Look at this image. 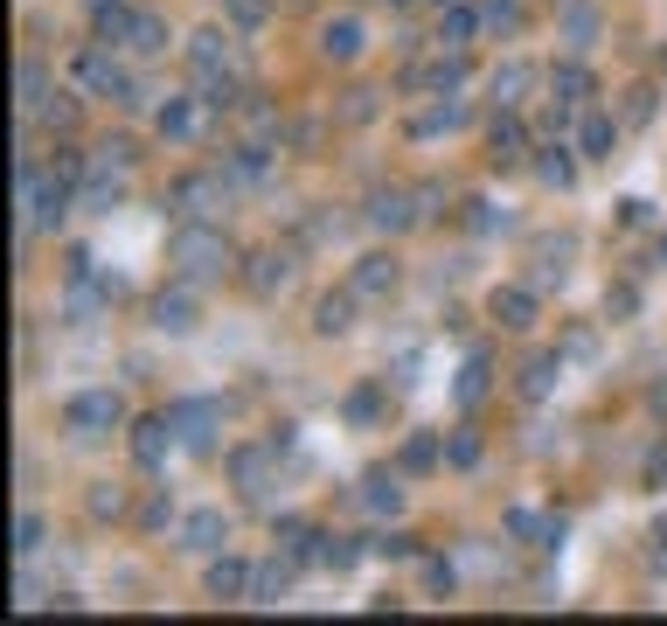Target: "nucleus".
Returning <instances> with one entry per match:
<instances>
[{
    "instance_id": "obj_26",
    "label": "nucleus",
    "mask_w": 667,
    "mask_h": 626,
    "mask_svg": "<svg viewBox=\"0 0 667 626\" xmlns=\"http://www.w3.org/2000/svg\"><path fill=\"white\" fill-rule=\"evenodd\" d=\"M452 126H459V105H431L410 133H417V140H431V133H452Z\"/></svg>"
},
{
    "instance_id": "obj_28",
    "label": "nucleus",
    "mask_w": 667,
    "mask_h": 626,
    "mask_svg": "<svg viewBox=\"0 0 667 626\" xmlns=\"http://www.w3.org/2000/svg\"><path fill=\"white\" fill-rule=\"evenodd\" d=\"M223 7H230L237 28H265V14H271V0H223Z\"/></svg>"
},
{
    "instance_id": "obj_11",
    "label": "nucleus",
    "mask_w": 667,
    "mask_h": 626,
    "mask_svg": "<svg viewBox=\"0 0 667 626\" xmlns=\"http://www.w3.org/2000/svg\"><path fill=\"white\" fill-rule=\"evenodd\" d=\"M473 28H480V7H445V21H438V49H466L473 42Z\"/></svg>"
},
{
    "instance_id": "obj_33",
    "label": "nucleus",
    "mask_w": 667,
    "mask_h": 626,
    "mask_svg": "<svg viewBox=\"0 0 667 626\" xmlns=\"http://www.w3.org/2000/svg\"><path fill=\"white\" fill-rule=\"evenodd\" d=\"M535 174H542V181H556V188H563V181H570V160H563V147H549V160H542V167H535Z\"/></svg>"
},
{
    "instance_id": "obj_4",
    "label": "nucleus",
    "mask_w": 667,
    "mask_h": 626,
    "mask_svg": "<svg viewBox=\"0 0 667 626\" xmlns=\"http://www.w3.org/2000/svg\"><path fill=\"white\" fill-rule=\"evenodd\" d=\"M112 49H133V56H160V49H167V21H160V14H146V7H133Z\"/></svg>"
},
{
    "instance_id": "obj_6",
    "label": "nucleus",
    "mask_w": 667,
    "mask_h": 626,
    "mask_svg": "<svg viewBox=\"0 0 667 626\" xmlns=\"http://www.w3.org/2000/svg\"><path fill=\"white\" fill-rule=\"evenodd\" d=\"M181 543H188V550H223V543H230V522H223L216 508H195V515L181 522Z\"/></svg>"
},
{
    "instance_id": "obj_36",
    "label": "nucleus",
    "mask_w": 667,
    "mask_h": 626,
    "mask_svg": "<svg viewBox=\"0 0 667 626\" xmlns=\"http://www.w3.org/2000/svg\"><path fill=\"white\" fill-rule=\"evenodd\" d=\"M35 119H49V126H70V98H49V105H42Z\"/></svg>"
},
{
    "instance_id": "obj_2",
    "label": "nucleus",
    "mask_w": 667,
    "mask_h": 626,
    "mask_svg": "<svg viewBox=\"0 0 667 626\" xmlns=\"http://www.w3.org/2000/svg\"><path fill=\"white\" fill-rule=\"evenodd\" d=\"M77 84L84 91H98V98H126V70H119V56H112V42H98V49H84L77 56Z\"/></svg>"
},
{
    "instance_id": "obj_37",
    "label": "nucleus",
    "mask_w": 667,
    "mask_h": 626,
    "mask_svg": "<svg viewBox=\"0 0 667 626\" xmlns=\"http://www.w3.org/2000/svg\"><path fill=\"white\" fill-rule=\"evenodd\" d=\"M431 7H452V0H431Z\"/></svg>"
},
{
    "instance_id": "obj_8",
    "label": "nucleus",
    "mask_w": 667,
    "mask_h": 626,
    "mask_svg": "<svg viewBox=\"0 0 667 626\" xmlns=\"http://www.w3.org/2000/svg\"><path fill=\"white\" fill-rule=\"evenodd\" d=\"M167 446H174V425H167V418H146V425L133 432V460H139V467H160V460H167Z\"/></svg>"
},
{
    "instance_id": "obj_19",
    "label": "nucleus",
    "mask_w": 667,
    "mask_h": 626,
    "mask_svg": "<svg viewBox=\"0 0 667 626\" xmlns=\"http://www.w3.org/2000/svg\"><path fill=\"white\" fill-rule=\"evenodd\" d=\"M487 147H494V160H522V147H529V133H522L515 119H494V133H487Z\"/></svg>"
},
{
    "instance_id": "obj_17",
    "label": "nucleus",
    "mask_w": 667,
    "mask_h": 626,
    "mask_svg": "<svg viewBox=\"0 0 667 626\" xmlns=\"http://www.w3.org/2000/svg\"><path fill=\"white\" fill-rule=\"evenodd\" d=\"M49 98H56V91H49V77H42V63H35V56H28V63H21V112H28V119H35V112H42V105H49Z\"/></svg>"
},
{
    "instance_id": "obj_27",
    "label": "nucleus",
    "mask_w": 667,
    "mask_h": 626,
    "mask_svg": "<svg viewBox=\"0 0 667 626\" xmlns=\"http://www.w3.org/2000/svg\"><path fill=\"white\" fill-rule=\"evenodd\" d=\"M230 174H237V181H265V147H237V154H230Z\"/></svg>"
},
{
    "instance_id": "obj_32",
    "label": "nucleus",
    "mask_w": 667,
    "mask_h": 626,
    "mask_svg": "<svg viewBox=\"0 0 667 626\" xmlns=\"http://www.w3.org/2000/svg\"><path fill=\"white\" fill-rule=\"evenodd\" d=\"M549 376H556V362H549V355H535V362H529V383H522V390H529V397H542V390H549Z\"/></svg>"
},
{
    "instance_id": "obj_35",
    "label": "nucleus",
    "mask_w": 667,
    "mask_h": 626,
    "mask_svg": "<svg viewBox=\"0 0 667 626\" xmlns=\"http://www.w3.org/2000/svg\"><path fill=\"white\" fill-rule=\"evenodd\" d=\"M403 460H410V467H431V460H438V446H431V439H410V446H403Z\"/></svg>"
},
{
    "instance_id": "obj_15",
    "label": "nucleus",
    "mask_w": 667,
    "mask_h": 626,
    "mask_svg": "<svg viewBox=\"0 0 667 626\" xmlns=\"http://www.w3.org/2000/svg\"><path fill=\"white\" fill-rule=\"evenodd\" d=\"M410 216H417V209H410V195H397V188H390V195H376V202H369V223H376V230H403V223H410Z\"/></svg>"
},
{
    "instance_id": "obj_39",
    "label": "nucleus",
    "mask_w": 667,
    "mask_h": 626,
    "mask_svg": "<svg viewBox=\"0 0 667 626\" xmlns=\"http://www.w3.org/2000/svg\"><path fill=\"white\" fill-rule=\"evenodd\" d=\"M661 258H667V244H661Z\"/></svg>"
},
{
    "instance_id": "obj_12",
    "label": "nucleus",
    "mask_w": 667,
    "mask_h": 626,
    "mask_svg": "<svg viewBox=\"0 0 667 626\" xmlns=\"http://www.w3.org/2000/svg\"><path fill=\"white\" fill-rule=\"evenodd\" d=\"M188 63L209 77V70H223L230 63V35H216V28H202V35H188Z\"/></svg>"
},
{
    "instance_id": "obj_24",
    "label": "nucleus",
    "mask_w": 667,
    "mask_h": 626,
    "mask_svg": "<svg viewBox=\"0 0 667 626\" xmlns=\"http://www.w3.org/2000/svg\"><path fill=\"white\" fill-rule=\"evenodd\" d=\"M285 585H292V571H285V564H265V571L251 578V592H258V606H278V592H285Z\"/></svg>"
},
{
    "instance_id": "obj_29",
    "label": "nucleus",
    "mask_w": 667,
    "mask_h": 626,
    "mask_svg": "<svg viewBox=\"0 0 667 626\" xmlns=\"http://www.w3.org/2000/svg\"><path fill=\"white\" fill-rule=\"evenodd\" d=\"M563 28H570V42H577V49H584V42H591V28H598V21H591V7H563Z\"/></svg>"
},
{
    "instance_id": "obj_23",
    "label": "nucleus",
    "mask_w": 667,
    "mask_h": 626,
    "mask_svg": "<svg viewBox=\"0 0 667 626\" xmlns=\"http://www.w3.org/2000/svg\"><path fill=\"white\" fill-rule=\"evenodd\" d=\"M480 21L501 28V35H515L522 28V0H480Z\"/></svg>"
},
{
    "instance_id": "obj_9",
    "label": "nucleus",
    "mask_w": 667,
    "mask_h": 626,
    "mask_svg": "<svg viewBox=\"0 0 667 626\" xmlns=\"http://www.w3.org/2000/svg\"><path fill=\"white\" fill-rule=\"evenodd\" d=\"M320 49H327L334 63H348V56H362V21H355V14H341V21H327V28H320Z\"/></svg>"
},
{
    "instance_id": "obj_5",
    "label": "nucleus",
    "mask_w": 667,
    "mask_h": 626,
    "mask_svg": "<svg viewBox=\"0 0 667 626\" xmlns=\"http://www.w3.org/2000/svg\"><path fill=\"white\" fill-rule=\"evenodd\" d=\"M348 286H355L362 300H383V293L397 286V258H390V251H369V258L355 265V279H348Z\"/></svg>"
},
{
    "instance_id": "obj_38",
    "label": "nucleus",
    "mask_w": 667,
    "mask_h": 626,
    "mask_svg": "<svg viewBox=\"0 0 667 626\" xmlns=\"http://www.w3.org/2000/svg\"><path fill=\"white\" fill-rule=\"evenodd\" d=\"M390 7H403V0H390Z\"/></svg>"
},
{
    "instance_id": "obj_18",
    "label": "nucleus",
    "mask_w": 667,
    "mask_h": 626,
    "mask_svg": "<svg viewBox=\"0 0 667 626\" xmlns=\"http://www.w3.org/2000/svg\"><path fill=\"white\" fill-rule=\"evenodd\" d=\"M612 140H619V133H612V119H605V112H584V126H577V147L598 160V154H612Z\"/></svg>"
},
{
    "instance_id": "obj_1",
    "label": "nucleus",
    "mask_w": 667,
    "mask_h": 626,
    "mask_svg": "<svg viewBox=\"0 0 667 626\" xmlns=\"http://www.w3.org/2000/svg\"><path fill=\"white\" fill-rule=\"evenodd\" d=\"M223 258H230V251H223V237H216L202 216L174 230V265H181V279H202V272H216Z\"/></svg>"
},
{
    "instance_id": "obj_31",
    "label": "nucleus",
    "mask_w": 667,
    "mask_h": 626,
    "mask_svg": "<svg viewBox=\"0 0 667 626\" xmlns=\"http://www.w3.org/2000/svg\"><path fill=\"white\" fill-rule=\"evenodd\" d=\"M348 327V300H320V334H341Z\"/></svg>"
},
{
    "instance_id": "obj_21",
    "label": "nucleus",
    "mask_w": 667,
    "mask_h": 626,
    "mask_svg": "<svg viewBox=\"0 0 667 626\" xmlns=\"http://www.w3.org/2000/svg\"><path fill=\"white\" fill-rule=\"evenodd\" d=\"M362 501H369V508H376V515H397V508H403V487H397V473H376V480H369V494H362Z\"/></svg>"
},
{
    "instance_id": "obj_16",
    "label": "nucleus",
    "mask_w": 667,
    "mask_h": 626,
    "mask_svg": "<svg viewBox=\"0 0 667 626\" xmlns=\"http://www.w3.org/2000/svg\"><path fill=\"white\" fill-rule=\"evenodd\" d=\"M153 320H160V327H174V334H181V327H195V293H160V300H153Z\"/></svg>"
},
{
    "instance_id": "obj_14",
    "label": "nucleus",
    "mask_w": 667,
    "mask_h": 626,
    "mask_svg": "<svg viewBox=\"0 0 667 626\" xmlns=\"http://www.w3.org/2000/svg\"><path fill=\"white\" fill-rule=\"evenodd\" d=\"M494 320H501V327H529V320H535V293L501 286V293H494Z\"/></svg>"
},
{
    "instance_id": "obj_3",
    "label": "nucleus",
    "mask_w": 667,
    "mask_h": 626,
    "mask_svg": "<svg viewBox=\"0 0 667 626\" xmlns=\"http://www.w3.org/2000/svg\"><path fill=\"white\" fill-rule=\"evenodd\" d=\"M63 418H70V432H77V439H98V432H112L126 411H119V397H112V390H84V397H70V411H63Z\"/></svg>"
},
{
    "instance_id": "obj_30",
    "label": "nucleus",
    "mask_w": 667,
    "mask_h": 626,
    "mask_svg": "<svg viewBox=\"0 0 667 626\" xmlns=\"http://www.w3.org/2000/svg\"><path fill=\"white\" fill-rule=\"evenodd\" d=\"M14 536H21V543H14V550H21V557H35V550H42V536H49V529H42V515H21V529H14Z\"/></svg>"
},
{
    "instance_id": "obj_22",
    "label": "nucleus",
    "mask_w": 667,
    "mask_h": 626,
    "mask_svg": "<svg viewBox=\"0 0 667 626\" xmlns=\"http://www.w3.org/2000/svg\"><path fill=\"white\" fill-rule=\"evenodd\" d=\"M549 84H556V98H563V105H584V91H591V77H584L577 63H556V77H549Z\"/></svg>"
},
{
    "instance_id": "obj_7",
    "label": "nucleus",
    "mask_w": 667,
    "mask_h": 626,
    "mask_svg": "<svg viewBox=\"0 0 667 626\" xmlns=\"http://www.w3.org/2000/svg\"><path fill=\"white\" fill-rule=\"evenodd\" d=\"M153 126H160V140H195L202 133V112H195V98H167Z\"/></svg>"
},
{
    "instance_id": "obj_25",
    "label": "nucleus",
    "mask_w": 667,
    "mask_h": 626,
    "mask_svg": "<svg viewBox=\"0 0 667 626\" xmlns=\"http://www.w3.org/2000/svg\"><path fill=\"white\" fill-rule=\"evenodd\" d=\"M522 91H529V70H522V63H501V70H494V98H501V105H515Z\"/></svg>"
},
{
    "instance_id": "obj_10",
    "label": "nucleus",
    "mask_w": 667,
    "mask_h": 626,
    "mask_svg": "<svg viewBox=\"0 0 667 626\" xmlns=\"http://www.w3.org/2000/svg\"><path fill=\"white\" fill-rule=\"evenodd\" d=\"M174 202H181L188 216H209V202H223V174H188V181L174 188Z\"/></svg>"
},
{
    "instance_id": "obj_20",
    "label": "nucleus",
    "mask_w": 667,
    "mask_h": 626,
    "mask_svg": "<svg viewBox=\"0 0 667 626\" xmlns=\"http://www.w3.org/2000/svg\"><path fill=\"white\" fill-rule=\"evenodd\" d=\"M251 265H258V272H251V286H258V293H271V286H285V279H292V258H285V251H265V258H251Z\"/></svg>"
},
{
    "instance_id": "obj_34",
    "label": "nucleus",
    "mask_w": 667,
    "mask_h": 626,
    "mask_svg": "<svg viewBox=\"0 0 667 626\" xmlns=\"http://www.w3.org/2000/svg\"><path fill=\"white\" fill-rule=\"evenodd\" d=\"M49 174H63V181H77V174H84V160L70 154V147H56V160H49Z\"/></svg>"
},
{
    "instance_id": "obj_13",
    "label": "nucleus",
    "mask_w": 667,
    "mask_h": 626,
    "mask_svg": "<svg viewBox=\"0 0 667 626\" xmlns=\"http://www.w3.org/2000/svg\"><path fill=\"white\" fill-rule=\"evenodd\" d=\"M209 592H216V599H244V592H251V571H244L237 557H216V564H209Z\"/></svg>"
}]
</instances>
